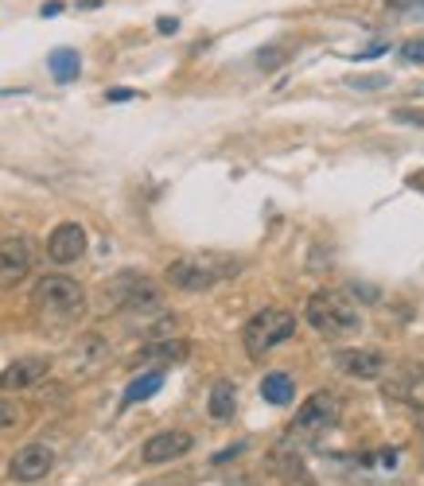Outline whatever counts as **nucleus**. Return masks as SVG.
Returning <instances> with one entry per match:
<instances>
[{"label": "nucleus", "mask_w": 424, "mask_h": 486, "mask_svg": "<svg viewBox=\"0 0 424 486\" xmlns=\"http://www.w3.org/2000/svg\"><path fill=\"white\" fill-rule=\"evenodd\" d=\"M335 420H339V397L319 389L300 405L296 420H292V429H288V439L292 444H296V439H319L327 429H335Z\"/></svg>", "instance_id": "obj_5"}, {"label": "nucleus", "mask_w": 424, "mask_h": 486, "mask_svg": "<svg viewBox=\"0 0 424 486\" xmlns=\"http://www.w3.org/2000/svg\"><path fill=\"white\" fill-rule=\"evenodd\" d=\"M393 121H398V125H413V129H424V109H413V106H398V109H393Z\"/></svg>", "instance_id": "obj_19"}, {"label": "nucleus", "mask_w": 424, "mask_h": 486, "mask_svg": "<svg viewBox=\"0 0 424 486\" xmlns=\"http://www.w3.org/2000/svg\"><path fill=\"white\" fill-rule=\"evenodd\" d=\"M27 273H32V242L27 238L0 242V292L27 281Z\"/></svg>", "instance_id": "obj_6"}, {"label": "nucleus", "mask_w": 424, "mask_h": 486, "mask_svg": "<svg viewBox=\"0 0 424 486\" xmlns=\"http://www.w3.org/2000/svg\"><path fill=\"white\" fill-rule=\"evenodd\" d=\"M296 335V315L284 312V307H265L257 312L242 331V343H245V355L250 358H265L269 350H276L281 343Z\"/></svg>", "instance_id": "obj_4"}, {"label": "nucleus", "mask_w": 424, "mask_h": 486, "mask_svg": "<svg viewBox=\"0 0 424 486\" xmlns=\"http://www.w3.org/2000/svg\"><path fill=\"white\" fill-rule=\"evenodd\" d=\"M47 70L55 82H75L82 75V55L75 47H58L47 55Z\"/></svg>", "instance_id": "obj_13"}, {"label": "nucleus", "mask_w": 424, "mask_h": 486, "mask_svg": "<svg viewBox=\"0 0 424 486\" xmlns=\"http://www.w3.org/2000/svg\"><path fill=\"white\" fill-rule=\"evenodd\" d=\"M304 315H308V323L324 338H350V335L362 331V312L343 296V292H331V288L315 292L308 300V307H304Z\"/></svg>", "instance_id": "obj_2"}, {"label": "nucleus", "mask_w": 424, "mask_h": 486, "mask_svg": "<svg viewBox=\"0 0 424 486\" xmlns=\"http://www.w3.org/2000/svg\"><path fill=\"white\" fill-rule=\"evenodd\" d=\"M401 58H405V63H413V67H424V36L401 43Z\"/></svg>", "instance_id": "obj_20"}, {"label": "nucleus", "mask_w": 424, "mask_h": 486, "mask_svg": "<svg viewBox=\"0 0 424 486\" xmlns=\"http://www.w3.org/2000/svg\"><path fill=\"white\" fill-rule=\"evenodd\" d=\"M386 5L398 12H424V0H386Z\"/></svg>", "instance_id": "obj_23"}, {"label": "nucleus", "mask_w": 424, "mask_h": 486, "mask_svg": "<svg viewBox=\"0 0 424 486\" xmlns=\"http://www.w3.org/2000/svg\"><path fill=\"white\" fill-rule=\"evenodd\" d=\"M408 187H417V191H424V171H417L413 180H408Z\"/></svg>", "instance_id": "obj_26"}, {"label": "nucleus", "mask_w": 424, "mask_h": 486, "mask_svg": "<svg viewBox=\"0 0 424 486\" xmlns=\"http://www.w3.org/2000/svg\"><path fill=\"white\" fill-rule=\"evenodd\" d=\"M86 253V230L78 222H58L47 238V257L55 264H75Z\"/></svg>", "instance_id": "obj_10"}, {"label": "nucleus", "mask_w": 424, "mask_h": 486, "mask_svg": "<svg viewBox=\"0 0 424 486\" xmlns=\"http://www.w3.org/2000/svg\"><path fill=\"white\" fill-rule=\"evenodd\" d=\"M346 86H355V90H386L389 78L386 75H350Z\"/></svg>", "instance_id": "obj_18"}, {"label": "nucleus", "mask_w": 424, "mask_h": 486, "mask_svg": "<svg viewBox=\"0 0 424 486\" xmlns=\"http://www.w3.org/2000/svg\"><path fill=\"white\" fill-rule=\"evenodd\" d=\"M335 366H339V374L355 377V381H377L386 374V355H377V350H339L335 355Z\"/></svg>", "instance_id": "obj_9"}, {"label": "nucleus", "mask_w": 424, "mask_h": 486, "mask_svg": "<svg viewBox=\"0 0 424 486\" xmlns=\"http://www.w3.org/2000/svg\"><path fill=\"white\" fill-rule=\"evenodd\" d=\"M51 467H55V451L47 444H27L8 460V475L16 482H39L51 475Z\"/></svg>", "instance_id": "obj_7"}, {"label": "nucleus", "mask_w": 424, "mask_h": 486, "mask_svg": "<svg viewBox=\"0 0 424 486\" xmlns=\"http://www.w3.org/2000/svg\"><path fill=\"white\" fill-rule=\"evenodd\" d=\"M109 358V343L101 335H82L78 343H75V350H70V370H75L78 377H90V374H98V366Z\"/></svg>", "instance_id": "obj_12"}, {"label": "nucleus", "mask_w": 424, "mask_h": 486, "mask_svg": "<svg viewBox=\"0 0 424 486\" xmlns=\"http://www.w3.org/2000/svg\"><path fill=\"white\" fill-rule=\"evenodd\" d=\"M284 55H288L284 47H269V51H261V55H257V67H261V70H276Z\"/></svg>", "instance_id": "obj_21"}, {"label": "nucleus", "mask_w": 424, "mask_h": 486, "mask_svg": "<svg viewBox=\"0 0 424 486\" xmlns=\"http://www.w3.org/2000/svg\"><path fill=\"white\" fill-rule=\"evenodd\" d=\"M187 350H191V346H187L183 338H156V343H149L140 350L137 362H160V366H164V362H180V358H187Z\"/></svg>", "instance_id": "obj_14"}, {"label": "nucleus", "mask_w": 424, "mask_h": 486, "mask_svg": "<svg viewBox=\"0 0 424 486\" xmlns=\"http://www.w3.org/2000/svg\"><path fill=\"white\" fill-rule=\"evenodd\" d=\"M233 412H238V389H233V381H214V389H211V417L214 420H230Z\"/></svg>", "instance_id": "obj_16"}, {"label": "nucleus", "mask_w": 424, "mask_h": 486, "mask_svg": "<svg viewBox=\"0 0 424 486\" xmlns=\"http://www.w3.org/2000/svg\"><path fill=\"white\" fill-rule=\"evenodd\" d=\"M78 8H101V0H75Z\"/></svg>", "instance_id": "obj_27"}, {"label": "nucleus", "mask_w": 424, "mask_h": 486, "mask_svg": "<svg viewBox=\"0 0 424 486\" xmlns=\"http://www.w3.org/2000/svg\"><path fill=\"white\" fill-rule=\"evenodd\" d=\"M156 27H160V32H164V36H171V32H175V27H180V24H175L171 16H164V20H160Z\"/></svg>", "instance_id": "obj_25"}, {"label": "nucleus", "mask_w": 424, "mask_h": 486, "mask_svg": "<svg viewBox=\"0 0 424 486\" xmlns=\"http://www.w3.org/2000/svg\"><path fill=\"white\" fill-rule=\"evenodd\" d=\"M160 386H164V370H149V374H140L129 381V389L121 393V405H140V401H149V397L160 393Z\"/></svg>", "instance_id": "obj_15"}, {"label": "nucleus", "mask_w": 424, "mask_h": 486, "mask_svg": "<svg viewBox=\"0 0 424 486\" xmlns=\"http://www.w3.org/2000/svg\"><path fill=\"white\" fill-rule=\"evenodd\" d=\"M106 98H109V101H133L137 90H129V86H113V90H109Z\"/></svg>", "instance_id": "obj_24"}, {"label": "nucleus", "mask_w": 424, "mask_h": 486, "mask_svg": "<svg viewBox=\"0 0 424 486\" xmlns=\"http://www.w3.org/2000/svg\"><path fill=\"white\" fill-rule=\"evenodd\" d=\"M261 397H265L269 405H288L292 397H296V381H292L288 374H265V381H261Z\"/></svg>", "instance_id": "obj_17"}, {"label": "nucleus", "mask_w": 424, "mask_h": 486, "mask_svg": "<svg viewBox=\"0 0 424 486\" xmlns=\"http://www.w3.org/2000/svg\"><path fill=\"white\" fill-rule=\"evenodd\" d=\"M230 273H238V261L226 257H180L164 269V281L180 292H207L218 281H226Z\"/></svg>", "instance_id": "obj_3"}, {"label": "nucleus", "mask_w": 424, "mask_h": 486, "mask_svg": "<svg viewBox=\"0 0 424 486\" xmlns=\"http://www.w3.org/2000/svg\"><path fill=\"white\" fill-rule=\"evenodd\" d=\"M296 486H315V482H312V479H300V482H296Z\"/></svg>", "instance_id": "obj_28"}, {"label": "nucleus", "mask_w": 424, "mask_h": 486, "mask_svg": "<svg viewBox=\"0 0 424 486\" xmlns=\"http://www.w3.org/2000/svg\"><path fill=\"white\" fill-rule=\"evenodd\" d=\"M195 448V436L191 432H180V429H171V432H156L144 439V448H140V460L144 463H171V460H183L187 451Z\"/></svg>", "instance_id": "obj_8"}, {"label": "nucleus", "mask_w": 424, "mask_h": 486, "mask_svg": "<svg viewBox=\"0 0 424 486\" xmlns=\"http://www.w3.org/2000/svg\"><path fill=\"white\" fill-rule=\"evenodd\" d=\"M32 307L39 312L43 323L51 327H67V323L82 319L86 312V292L75 276L67 273H47L36 281V292H32Z\"/></svg>", "instance_id": "obj_1"}, {"label": "nucleus", "mask_w": 424, "mask_h": 486, "mask_svg": "<svg viewBox=\"0 0 424 486\" xmlns=\"http://www.w3.org/2000/svg\"><path fill=\"white\" fill-rule=\"evenodd\" d=\"M20 420V412H16V405L12 401H5V397H0V429H12V424Z\"/></svg>", "instance_id": "obj_22"}, {"label": "nucleus", "mask_w": 424, "mask_h": 486, "mask_svg": "<svg viewBox=\"0 0 424 486\" xmlns=\"http://www.w3.org/2000/svg\"><path fill=\"white\" fill-rule=\"evenodd\" d=\"M47 374H51V362H47V358H16L5 374H0V389H5V393L32 389V386H39V381L47 377Z\"/></svg>", "instance_id": "obj_11"}]
</instances>
